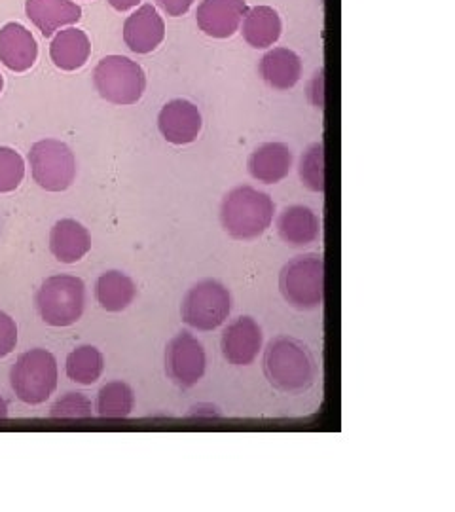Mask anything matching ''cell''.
Masks as SVG:
<instances>
[{
	"label": "cell",
	"instance_id": "6da1fadb",
	"mask_svg": "<svg viewBox=\"0 0 455 512\" xmlns=\"http://www.w3.org/2000/svg\"><path fill=\"white\" fill-rule=\"evenodd\" d=\"M262 368L270 385L287 395H300L311 389L317 380V363L311 349L292 336L270 340Z\"/></svg>",
	"mask_w": 455,
	"mask_h": 512
},
{
	"label": "cell",
	"instance_id": "7a4b0ae2",
	"mask_svg": "<svg viewBox=\"0 0 455 512\" xmlns=\"http://www.w3.org/2000/svg\"><path fill=\"white\" fill-rule=\"evenodd\" d=\"M275 203L266 192L253 186L232 188L220 205L224 232L237 241L258 239L273 222Z\"/></svg>",
	"mask_w": 455,
	"mask_h": 512
},
{
	"label": "cell",
	"instance_id": "3957f363",
	"mask_svg": "<svg viewBox=\"0 0 455 512\" xmlns=\"http://www.w3.org/2000/svg\"><path fill=\"white\" fill-rule=\"evenodd\" d=\"M35 304L46 325L71 327L86 308V285L76 275H52L40 285Z\"/></svg>",
	"mask_w": 455,
	"mask_h": 512
},
{
	"label": "cell",
	"instance_id": "277c9868",
	"mask_svg": "<svg viewBox=\"0 0 455 512\" xmlns=\"http://www.w3.org/2000/svg\"><path fill=\"white\" fill-rule=\"evenodd\" d=\"M279 291L285 302L296 310L319 308L325 298L323 256L315 253L294 256L279 274Z\"/></svg>",
	"mask_w": 455,
	"mask_h": 512
},
{
	"label": "cell",
	"instance_id": "5b68a950",
	"mask_svg": "<svg viewBox=\"0 0 455 512\" xmlns=\"http://www.w3.org/2000/svg\"><path fill=\"white\" fill-rule=\"evenodd\" d=\"M93 84L99 95L112 105H135L146 90L143 67L124 55L103 57L95 71Z\"/></svg>",
	"mask_w": 455,
	"mask_h": 512
},
{
	"label": "cell",
	"instance_id": "8992f818",
	"mask_svg": "<svg viewBox=\"0 0 455 512\" xmlns=\"http://www.w3.org/2000/svg\"><path fill=\"white\" fill-rule=\"evenodd\" d=\"M10 384L21 403L31 406L46 403L57 387L54 353L37 348L19 355L10 372Z\"/></svg>",
	"mask_w": 455,
	"mask_h": 512
},
{
	"label": "cell",
	"instance_id": "52a82bcc",
	"mask_svg": "<svg viewBox=\"0 0 455 512\" xmlns=\"http://www.w3.org/2000/svg\"><path fill=\"white\" fill-rule=\"evenodd\" d=\"M232 311V294L217 279H201L184 294L182 321L192 329H219Z\"/></svg>",
	"mask_w": 455,
	"mask_h": 512
},
{
	"label": "cell",
	"instance_id": "ba28073f",
	"mask_svg": "<svg viewBox=\"0 0 455 512\" xmlns=\"http://www.w3.org/2000/svg\"><path fill=\"white\" fill-rule=\"evenodd\" d=\"M29 164L35 183L48 192H63L76 179L73 150L57 139L35 143L29 152Z\"/></svg>",
	"mask_w": 455,
	"mask_h": 512
},
{
	"label": "cell",
	"instance_id": "9c48e42d",
	"mask_svg": "<svg viewBox=\"0 0 455 512\" xmlns=\"http://www.w3.org/2000/svg\"><path fill=\"white\" fill-rule=\"evenodd\" d=\"M207 368V355L200 340L190 332H181L165 348V374L181 387L190 389L200 382Z\"/></svg>",
	"mask_w": 455,
	"mask_h": 512
},
{
	"label": "cell",
	"instance_id": "30bf717a",
	"mask_svg": "<svg viewBox=\"0 0 455 512\" xmlns=\"http://www.w3.org/2000/svg\"><path fill=\"white\" fill-rule=\"evenodd\" d=\"M158 128L171 145H190L200 137L203 128L201 112L188 99H173L158 114Z\"/></svg>",
	"mask_w": 455,
	"mask_h": 512
},
{
	"label": "cell",
	"instance_id": "8fae6325",
	"mask_svg": "<svg viewBox=\"0 0 455 512\" xmlns=\"http://www.w3.org/2000/svg\"><path fill=\"white\" fill-rule=\"evenodd\" d=\"M220 349L230 365H253L262 349L260 325L253 317H237L222 332Z\"/></svg>",
	"mask_w": 455,
	"mask_h": 512
},
{
	"label": "cell",
	"instance_id": "7c38bea8",
	"mask_svg": "<svg viewBox=\"0 0 455 512\" xmlns=\"http://www.w3.org/2000/svg\"><path fill=\"white\" fill-rule=\"evenodd\" d=\"M247 10L245 0H203L196 21L207 37L230 38L239 31Z\"/></svg>",
	"mask_w": 455,
	"mask_h": 512
},
{
	"label": "cell",
	"instance_id": "4fadbf2b",
	"mask_svg": "<svg viewBox=\"0 0 455 512\" xmlns=\"http://www.w3.org/2000/svg\"><path fill=\"white\" fill-rule=\"evenodd\" d=\"M165 38V23L152 4L141 6L124 23V42L135 54L154 52Z\"/></svg>",
	"mask_w": 455,
	"mask_h": 512
},
{
	"label": "cell",
	"instance_id": "5bb4252c",
	"mask_svg": "<svg viewBox=\"0 0 455 512\" xmlns=\"http://www.w3.org/2000/svg\"><path fill=\"white\" fill-rule=\"evenodd\" d=\"M38 57L37 40L19 23L0 29V61L14 73L29 71Z\"/></svg>",
	"mask_w": 455,
	"mask_h": 512
},
{
	"label": "cell",
	"instance_id": "9a60e30c",
	"mask_svg": "<svg viewBox=\"0 0 455 512\" xmlns=\"http://www.w3.org/2000/svg\"><path fill=\"white\" fill-rule=\"evenodd\" d=\"M25 12L46 38L82 18V8L73 0H27Z\"/></svg>",
	"mask_w": 455,
	"mask_h": 512
},
{
	"label": "cell",
	"instance_id": "2e32d148",
	"mask_svg": "<svg viewBox=\"0 0 455 512\" xmlns=\"http://www.w3.org/2000/svg\"><path fill=\"white\" fill-rule=\"evenodd\" d=\"M292 156L291 148L283 143H264L256 148L249 158V173L251 177L264 184L281 183L291 173Z\"/></svg>",
	"mask_w": 455,
	"mask_h": 512
},
{
	"label": "cell",
	"instance_id": "e0dca14e",
	"mask_svg": "<svg viewBox=\"0 0 455 512\" xmlns=\"http://www.w3.org/2000/svg\"><path fill=\"white\" fill-rule=\"evenodd\" d=\"M91 236L78 220H57L50 232V251L63 264H74L90 253Z\"/></svg>",
	"mask_w": 455,
	"mask_h": 512
},
{
	"label": "cell",
	"instance_id": "ac0fdd59",
	"mask_svg": "<svg viewBox=\"0 0 455 512\" xmlns=\"http://www.w3.org/2000/svg\"><path fill=\"white\" fill-rule=\"evenodd\" d=\"M262 80L279 92L292 90L302 76V59L289 48H273L260 59Z\"/></svg>",
	"mask_w": 455,
	"mask_h": 512
},
{
	"label": "cell",
	"instance_id": "d6986e66",
	"mask_svg": "<svg viewBox=\"0 0 455 512\" xmlns=\"http://www.w3.org/2000/svg\"><path fill=\"white\" fill-rule=\"evenodd\" d=\"M277 234L291 247H306L319 239L321 222L306 205H291L277 217Z\"/></svg>",
	"mask_w": 455,
	"mask_h": 512
},
{
	"label": "cell",
	"instance_id": "ffe728a7",
	"mask_svg": "<svg viewBox=\"0 0 455 512\" xmlns=\"http://www.w3.org/2000/svg\"><path fill=\"white\" fill-rule=\"evenodd\" d=\"M239 29L249 46L264 50L281 38L283 21L272 6H253L247 10Z\"/></svg>",
	"mask_w": 455,
	"mask_h": 512
},
{
	"label": "cell",
	"instance_id": "44dd1931",
	"mask_svg": "<svg viewBox=\"0 0 455 512\" xmlns=\"http://www.w3.org/2000/svg\"><path fill=\"white\" fill-rule=\"evenodd\" d=\"M91 44L90 38L80 29H65L55 35L50 46V57L55 67L61 71H76L86 65L90 59Z\"/></svg>",
	"mask_w": 455,
	"mask_h": 512
},
{
	"label": "cell",
	"instance_id": "7402d4cb",
	"mask_svg": "<svg viewBox=\"0 0 455 512\" xmlns=\"http://www.w3.org/2000/svg\"><path fill=\"white\" fill-rule=\"evenodd\" d=\"M137 296L135 281L124 272H105L95 283V298L103 310L118 313L128 310Z\"/></svg>",
	"mask_w": 455,
	"mask_h": 512
},
{
	"label": "cell",
	"instance_id": "603a6c76",
	"mask_svg": "<svg viewBox=\"0 0 455 512\" xmlns=\"http://www.w3.org/2000/svg\"><path fill=\"white\" fill-rule=\"evenodd\" d=\"M65 368L67 376L76 384H95L105 370V357L93 346H80L74 349L73 353H69Z\"/></svg>",
	"mask_w": 455,
	"mask_h": 512
},
{
	"label": "cell",
	"instance_id": "cb8c5ba5",
	"mask_svg": "<svg viewBox=\"0 0 455 512\" xmlns=\"http://www.w3.org/2000/svg\"><path fill=\"white\" fill-rule=\"evenodd\" d=\"M135 406V393L126 382L103 385L97 395V412L101 418L122 420L128 418Z\"/></svg>",
	"mask_w": 455,
	"mask_h": 512
},
{
	"label": "cell",
	"instance_id": "d4e9b609",
	"mask_svg": "<svg viewBox=\"0 0 455 512\" xmlns=\"http://www.w3.org/2000/svg\"><path fill=\"white\" fill-rule=\"evenodd\" d=\"M298 173H300V181L308 190L315 194L325 192V147L321 143L311 145L304 152Z\"/></svg>",
	"mask_w": 455,
	"mask_h": 512
},
{
	"label": "cell",
	"instance_id": "484cf974",
	"mask_svg": "<svg viewBox=\"0 0 455 512\" xmlns=\"http://www.w3.org/2000/svg\"><path fill=\"white\" fill-rule=\"evenodd\" d=\"M25 177V162L16 150L0 147V194L14 192Z\"/></svg>",
	"mask_w": 455,
	"mask_h": 512
},
{
	"label": "cell",
	"instance_id": "4316f807",
	"mask_svg": "<svg viewBox=\"0 0 455 512\" xmlns=\"http://www.w3.org/2000/svg\"><path fill=\"white\" fill-rule=\"evenodd\" d=\"M50 416L57 420H76V418H91V401L82 393H67L52 406Z\"/></svg>",
	"mask_w": 455,
	"mask_h": 512
},
{
	"label": "cell",
	"instance_id": "83f0119b",
	"mask_svg": "<svg viewBox=\"0 0 455 512\" xmlns=\"http://www.w3.org/2000/svg\"><path fill=\"white\" fill-rule=\"evenodd\" d=\"M16 344H18V325L8 313L0 311V359L8 357L16 349Z\"/></svg>",
	"mask_w": 455,
	"mask_h": 512
},
{
	"label": "cell",
	"instance_id": "f1b7e54d",
	"mask_svg": "<svg viewBox=\"0 0 455 512\" xmlns=\"http://www.w3.org/2000/svg\"><path fill=\"white\" fill-rule=\"evenodd\" d=\"M308 97L315 109H325V69H319L313 74L310 86H308Z\"/></svg>",
	"mask_w": 455,
	"mask_h": 512
},
{
	"label": "cell",
	"instance_id": "f546056e",
	"mask_svg": "<svg viewBox=\"0 0 455 512\" xmlns=\"http://www.w3.org/2000/svg\"><path fill=\"white\" fill-rule=\"evenodd\" d=\"M156 2L164 10L165 14L171 16V18L184 16L192 8V4H194V0H156Z\"/></svg>",
	"mask_w": 455,
	"mask_h": 512
},
{
	"label": "cell",
	"instance_id": "4dcf8cb0",
	"mask_svg": "<svg viewBox=\"0 0 455 512\" xmlns=\"http://www.w3.org/2000/svg\"><path fill=\"white\" fill-rule=\"evenodd\" d=\"M141 0H109L110 6L118 12H128L131 8H135Z\"/></svg>",
	"mask_w": 455,
	"mask_h": 512
},
{
	"label": "cell",
	"instance_id": "1f68e13d",
	"mask_svg": "<svg viewBox=\"0 0 455 512\" xmlns=\"http://www.w3.org/2000/svg\"><path fill=\"white\" fill-rule=\"evenodd\" d=\"M6 416H8V404L0 397V420L6 418Z\"/></svg>",
	"mask_w": 455,
	"mask_h": 512
},
{
	"label": "cell",
	"instance_id": "d6a6232c",
	"mask_svg": "<svg viewBox=\"0 0 455 512\" xmlns=\"http://www.w3.org/2000/svg\"><path fill=\"white\" fill-rule=\"evenodd\" d=\"M2 86H4V80H2V74H0V92H2Z\"/></svg>",
	"mask_w": 455,
	"mask_h": 512
}]
</instances>
